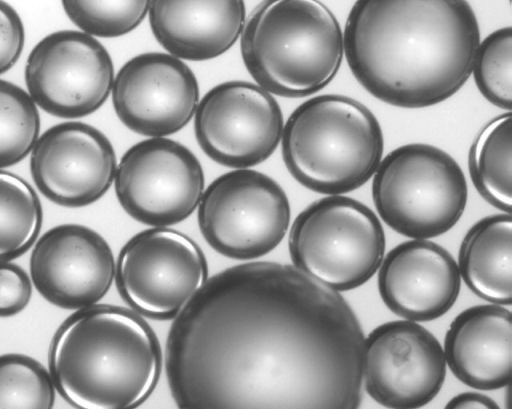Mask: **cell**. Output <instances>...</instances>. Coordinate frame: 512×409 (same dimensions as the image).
Wrapping results in <instances>:
<instances>
[{"instance_id":"2e32d148","label":"cell","mask_w":512,"mask_h":409,"mask_svg":"<svg viewBox=\"0 0 512 409\" xmlns=\"http://www.w3.org/2000/svg\"><path fill=\"white\" fill-rule=\"evenodd\" d=\"M32 282L40 295L63 309L96 304L110 289L115 261L107 241L95 230L62 224L46 231L30 257Z\"/></svg>"},{"instance_id":"cb8c5ba5","label":"cell","mask_w":512,"mask_h":409,"mask_svg":"<svg viewBox=\"0 0 512 409\" xmlns=\"http://www.w3.org/2000/svg\"><path fill=\"white\" fill-rule=\"evenodd\" d=\"M55 387L50 373L36 359L0 355V408H52Z\"/></svg>"},{"instance_id":"5b68a950","label":"cell","mask_w":512,"mask_h":409,"mask_svg":"<svg viewBox=\"0 0 512 409\" xmlns=\"http://www.w3.org/2000/svg\"><path fill=\"white\" fill-rule=\"evenodd\" d=\"M284 164L305 188L340 195L363 186L375 173L384 139L374 114L358 100L323 94L301 103L281 135Z\"/></svg>"},{"instance_id":"603a6c76","label":"cell","mask_w":512,"mask_h":409,"mask_svg":"<svg viewBox=\"0 0 512 409\" xmlns=\"http://www.w3.org/2000/svg\"><path fill=\"white\" fill-rule=\"evenodd\" d=\"M37 105L24 89L0 79V169L21 162L39 137Z\"/></svg>"},{"instance_id":"8992f818","label":"cell","mask_w":512,"mask_h":409,"mask_svg":"<svg viewBox=\"0 0 512 409\" xmlns=\"http://www.w3.org/2000/svg\"><path fill=\"white\" fill-rule=\"evenodd\" d=\"M465 175L456 160L429 144L399 146L381 159L373 177L372 198L382 220L413 239L448 232L467 203Z\"/></svg>"},{"instance_id":"44dd1931","label":"cell","mask_w":512,"mask_h":409,"mask_svg":"<svg viewBox=\"0 0 512 409\" xmlns=\"http://www.w3.org/2000/svg\"><path fill=\"white\" fill-rule=\"evenodd\" d=\"M512 115L488 122L475 137L468 156L474 187L495 208L511 213Z\"/></svg>"},{"instance_id":"f1b7e54d","label":"cell","mask_w":512,"mask_h":409,"mask_svg":"<svg viewBox=\"0 0 512 409\" xmlns=\"http://www.w3.org/2000/svg\"><path fill=\"white\" fill-rule=\"evenodd\" d=\"M446 408H499L498 404L487 395L465 392L453 397Z\"/></svg>"},{"instance_id":"6da1fadb","label":"cell","mask_w":512,"mask_h":409,"mask_svg":"<svg viewBox=\"0 0 512 409\" xmlns=\"http://www.w3.org/2000/svg\"><path fill=\"white\" fill-rule=\"evenodd\" d=\"M364 334L346 300L294 266L206 280L175 317L165 369L179 408H357Z\"/></svg>"},{"instance_id":"277c9868","label":"cell","mask_w":512,"mask_h":409,"mask_svg":"<svg viewBox=\"0 0 512 409\" xmlns=\"http://www.w3.org/2000/svg\"><path fill=\"white\" fill-rule=\"evenodd\" d=\"M244 65L271 94L300 98L326 87L344 54L343 32L319 0H263L240 35Z\"/></svg>"},{"instance_id":"3957f363","label":"cell","mask_w":512,"mask_h":409,"mask_svg":"<svg viewBox=\"0 0 512 409\" xmlns=\"http://www.w3.org/2000/svg\"><path fill=\"white\" fill-rule=\"evenodd\" d=\"M48 361L54 387L73 407L127 409L140 406L155 389L162 350L139 313L94 304L62 322Z\"/></svg>"},{"instance_id":"ac0fdd59","label":"cell","mask_w":512,"mask_h":409,"mask_svg":"<svg viewBox=\"0 0 512 409\" xmlns=\"http://www.w3.org/2000/svg\"><path fill=\"white\" fill-rule=\"evenodd\" d=\"M511 320V312L498 304L472 306L454 318L443 351L459 381L485 391L510 384Z\"/></svg>"},{"instance_id":"30bf717a","label":"cell","mask_w":512,"mask_h":409,"mask_svg":"<svg viewBox=\"0 0 512 409\" xmlns=\"http://www.w3.org/2000/svg\"><path fill=\"white\" fill-rule=\"evenodd\" d=\"M114 182L124 211L154 227L188 218L204 191V173L197 157L183 144L165 137L131 146L116 168Z\"/></svg>"},{"instance_id":"7c38bea8","label":"cell","mask_w":512,"mask_h":409,"mask_svg":"<svg viewBox=\"0 0 512 409\" xmlns=\"http://www.w3.org/2000/svg\"><path fill=\"white\" fill-rule=\"evenodd\" d=\"M194 130L202 151L216 163L242 169L268 159L281 140L283 115L271 93L247 81L210 89L195 110Z\"/></svg>"},{"instance_id":"5bb4252c","label":"cell","mask_w":512,"mask_h":409,"mask_svg":"<svg viewBox=\"0 0 512 409\" xmlns=\"http://www.w3.org/2000/svg\"><path fill=\"white\" fill-rule=\"evenodd\" d=\"M111 93L120 121L148 137L181 130L192 119L199 100L193 71L182 59L161 52L128 60L116 74Z\"/></svg>"},{"instance_id":"52a82bcc","label":"cell","mask_w":512,"mask_h":409,"mask_svg":"<svg viewBox=\"0 0 512 409\" xmlns=\"http://www.w3.org/2000/svg\"><path fill=\"white\" fill-rule=\"evenodd\" d=\"M288 247L298 270L335 291H348L378 270L385 234L368 206L351 197L329 195L298 214Z\"/></svg>"},{"instance_id":"4fadbf2b","label":"cell","mask_w":512,"mask_h":409,"mask_svg":"<svg viewBox=\"0 0 512 409\" xmlns=\"http://www.w3.org/2000/svg\"><path fill=\"white\" fill-rule=\"evenodd\" d=\"M445 376L439 341L414 321L386 322L364 339L365 390L384 407L425 406L439 393Z\"/></svg>"},{"instance_id":"9a60e30c","label":"cell","mask_w":512,"mask_h":409,"mask_svg":"<svg viewBox=\"0 0 512 409\" xmlns=\"http://www.w3.org/2000/svg\"><path fill=\"white\" fill-rule=\"evenodd\" d=\"M117 159L110 140L92 125L68 121L47 129L36 140L30 172L51 202L80 208L99 200L114 181Z\"/></svg>"},{"instance_id":"484cf974","label":"cell","mask_w":512,"mask_h":409,"mask_svg":"<svg viewBox=\"0 0 512 409\" xmlns=\"http://www.w3.org/2000/svg\"><path fill=\"white\" fill-rule=\"evenodd\" d=\"M476 86L493 105L511 110L512 106V28L493 31L479 43L472 65Z\"/></svg>"},{"instance_id":"d6986e66","label":"cell","mask_w":512,"mask_h":409,"mask_svg":"<svg viewBox=\"0 0 512 409\" xmlns=\"http://www.w3.org/2000/svg\"><path fill=\"white\" fill-rule=\"evenodd\" d=\"M154 37L170 54L205 61L229 50L245 22L244 0H151Z\"/></svg>"},{"instance_id":"ba28073f","label":"cell","mask_w":512,"mask_h":409,"mask_svg":"<svg viewBox=\"0 0 512 409\" xmlns=\"http://www.w3.org/2000/svg\"><path fill=\"white\" fill-rule=\"evenodd\" d=\"M290 223V204L282 187L256 170L236 169L217 177L203 191L198 225L208 245L236 260L274 250Z\"/></svg>"},{"instance_id":"d4e9b609","label":"cell","mask_w":512,"mask_h":409,"mask_svg":"<svg viewBox=\"0 0 512 409\" xmlns=\"http://www.w3.org/2000/svg\"><path fill=\"white\" fill-rule=\"evenodd\" d=\"M68 18L92 36L113 38L134 30L151 0H61Z\"/></svg>"},{"instance_id":"9c48e42d","label":"cell","mask_w":512,"mask_h":409,"mask_svg":"<svg viewBox=\"0 0 512 409\" xmlns=\"http://www.w3.org/2000/svg\"><path fill=\"white\" fill-rule=\"evenodd\" d=\"M117 290L137 313L154 320L175 318L205 283L208 266L199 246L166 227L143 230L121 248Z\"/></svg>"},{"instance_id":"ffe728a7","label":"cell","mask_w":512,"mask_h":409,"mask_svg":"<svg viewBox=\"0 0 512 409\" xmlns=\"http://www.w3.org/2000/svg\"><path fill=\"white\" fill-rule=\"evenodd\" d=\"M460 276L480 298L498 305L512 302V215L477 221L464 236L458 256Z\"/></svg>"},{"instance_id":"4316f807","label":"cell","mask_w":512,"mask_h":409,"mask_svg":"<svg viewBox=\"0 0 512 409\" xmlns=\"http://www.w3.org/2000/svg\"><path fill=\"white\" fill-rule=\"evenodd\" d=\"M32 296V283L26 271L15 263L0 261V317L23 311Z\"/></svg>"},{"instance_id":"83f0119b","label":"cell","mask_w":512,"mask_h":409,"mask_svg":"<svg viewBox=\"0 0 512 409\" xmlns=\"http://www.w3.org/2000/svg\"><path fill=\"white\" fill-rule=\"evenodd\" d=\"M25 42L23 22L17 11L0 0V75L18 61Z\"/></svg>"},{"instance_id":"e0dca14e","label":"cell","mask_w":512,"mask_h":409,"mask_svg":"<svg viewBox=\"0 0 512 409\" xmlns=\"http://www.w3.org/2000/svg\"><path fill=\"white\" fill-rule=\"evenodd\" d=\"M378 269L382 301L406 320L427 322L441 317L460 292L456 261L445 248L425 239L395 246Z\"/></svg>"},{"instance_id":"7402d4cb","label":"cell","mask_w":512,"mask_h":409,"mask_svg":"<svg viewBox=\"0 0 512 409\" xmlns=\"http://www.w3.org/2000/svg\"><path fill=\"white\" fill-rule=\"evenodd\" d=\"M42 219V205L32 186L0 170V261L26 253L39 235Z\"/></svg>"},{"instance_id":"8fae6325","label":"cell","mask_w":512,"mask_h":409,"mask_svg":"<svg viewBox=\"0 0 512 409\" xmlns=\"http://www.w3.org/2000/svg\"><path fill=\"white\" fill-rule=\"evenodd\" d=\"M24 74L35 104L66 119L98 110L114 81L106 48L92 35L77 30H60L42 38L31 50Z\"/></svg>"},{"instance_id":"7a4b0ae2","label":"cell","mask_w":512,"mask_h":409,"mask_svg":"<svg viewBox=\"0 0 512 409\" xmlns=\"http://www.w3.org/2000/svg\"><path fill=\"white\" fill-rule=\"evenodd\" d=\"M343 40L353 76L372 96L423 108L466 83L480 30L467 0H356Z\"/></svg>"}]
</instances>
